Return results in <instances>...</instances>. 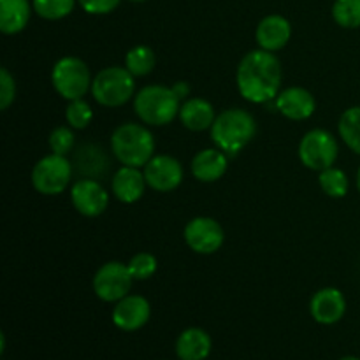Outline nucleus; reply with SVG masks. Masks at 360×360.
I'll return each mask as SVG.
<instances>
[{
	"label": "nucleus",
	"mask_w": 360,
	"mask_h": 360,
	"mask_svg": "<svg viewBox=\"0 0 360 360\" xmlns=\"http://www.w3.org/2000/svg\"><path fill=\"white\" fill-rule=\"evenodd\" d=\"M72 165L65 155L51 153L42 157L32 171V185L42 195H58L69 186Z\"/></svg>",
	"instance_id": "8"
},
{
	"label": "nucleus",
	"mask_w": 360,
	"mask_h": 360,
	"mask_svg": "<svg viewBox=\"0 0 360 360\" xmlns=\"http://www.w3.org/2000/svg\"><path fill=\"white\" fill-rule=\"evenodd\" d=\"M74 4H76V0H34L32 6L39 16L55 21L69 16L74 9Z\"/></svg>",
	"instance_id": "26"
},
{
	"label": "nucleus",
	"mask_w": 360,
	"mask_h": 360,
	"mask_svg": "<svg viewBox=\"0 0 360 360\" xmlns=\"http://www.w3.org/2000/svg\"><path fill=\"white\" fill-rule=\"evenodd\" d=\"M157 56L150 46H136L125 56V67L134 77L148 76L155 69Z\"/></svg>",
	"instance_id": "22"
},
{
	"label": "nucleus",
	"mask_w": 360,
	"mask_h": 360,
	"mask_svg": "<svg viewBox=\"0 0 360 360\" xmlns=\"http://www.w3.org/2000/svg\"><path fill=\"white\" fill-rule=\"evenodd\" d=\"M65 120L72 129H86L94 120V111L84 98L69 101V105L65 109Z\"/></svg>",
	"instance_id": "27"
},
{
	"label": "nucleus",
	"mask_w": 360,
	"mask_h": 360,
	"mask_svg": "<svg viewBox=\"0 0 360 360\" xmlns=\"http://www.w3.org/2000/svg\"><path fill=\"white\" fill-rule=\"evenodd\" d=\"M338 130H340V136L345 141V144L352 151L360 155V105L347 109L341 115Z\"/></svg>",
	"instance_id": "23"
},
{
	"label": "nucleus",
	"mask_w": 360,
	"mask_h": 360,
	"mask_svg": "<svg viewBox=\"0 0 360 360\" xmlns=\"http://www.w3.org/2000/svg\"><path fill=\"white\" fill-rule=\"evenodd\" d=\"M130 269V274H132L134 280H148L155 274L157 271V259L155 255L148 252H141L137 255H134L130 259V262L127 264Z\"/></svg>",
	"instance_id": "28"
},
{
	"label": "nucleus",
	"mask_w": 360,
	"mask_h": 360,
	"mask_svg": "<svg viewBox=\"0 0 360 360\" xmlns=\"http://www.w3.org/2000/svg\"><path fill=\"white\" fill-rule=\"evenodd\" d=\"M341 360H360L359 357H343Z\"/></svg>",
	"instance_id": "34"
},
{
	"label": "nucleus",
	"mask_w": 360,
	"mask_h": 360,
	"mask_svg": "<svg viewBox=\"0 0 360 360\" xmlns=\"http://www.w3.org/2000/svg\"><path fill=\"white\" fill-rule=\"evenodd\" d=\"M143 172L148 186L157 192H171L183 181V165L171 155H155Z\"/></svg>",
	"instance_id": "11"
},
{
	"label": "nucleus",
	"mask_w": 360,
	"mask_h": 360,
	"mask_svg": "<svg viewBox=\"0 0 360 360\" xmlns=\"http://www.w3.org/2000/svg\"><path fill=\"white\" fill-rule=\"evenodd\" d=\"M151 315V306L141 295H127L122 301L116 302L112 309V322L118 329L134 333L146 326Z\"/></svg>",
	"instance_id": "13"
},
{
	"label": "nucleus",
	"mask_w": 360,
	"mask_h": 360,
	"mask_svg": "<svg viewBox=\"0 0 360 360\" xmlns=\"http://www.w3.org/2000/svg\"><path fill=\"white\" fill-rule=\"evenodd\" d=\"M136 91V81L127 67H105L91 81V95L104 108L127 104Z\"/></svg>",
	"instance_id": "5"
},
{
	"label": "nucleus",
	"mask_w": 360,
	"mask_h": 360,
	"mask_svg": "<svg viewBox=\"0 0 360 360\" xmlns=\"http://www.w3.org/2000/svg\"><path fill=\"white\" fill-rule=\"evenodd\" d=\"M28 0H0V30L6 35L18 34L30 20Z\"/></svg>",
	"instance_id": "21"
},
{
	"label": "nucleus",
	"mask_w": 360,
	"mask_h": 360,
	"mask_svg": "<svg viewBox=\"0 0 360 360\" xmlns=\"http://www.w3.org/2000/svg\"><path fill=\"white\" fill-rule=\"evenodd\" d=\"M257 125L253 116L245 109L232 108L214 118L211 139L225 155H236L253 139Z\"/></svg>",
	"instance_id": "2"
},
{
	"label": "nucleus",
	"mask_w": 360,
	"mask_h": 360,
	"mask_svg": "<svg viewBox=\"0 0 360 360\" xmlns=\"http://www.w3.org/2000/svg\"><path fill=\"white\" fill-rule=\"evenodd\" d=\"M16 98V83L6 67L0 69V109L6 111Z\"/></svg>",
	"instance_id": "30"
},
{
	"label": "nucleus",
	"mask_w": 360,
	"mask_h": 360,
	"mask_svg": "<svg viewBox=\"0 0 360 360\" xmlns=\"http://www.w3.org/2000/svg\"><path fill=\"white\" fill-rule=\"evenodd\" d=\"M281 63L266 49H255L241 58L236 74L239 94L253 104H266L280 95Z\"/></svg>",
	"instance_id": "1"
},
{
	"label": "nucleus",
	"mask_w": 360,
	"mask_h": 360,
	"mask_svg": "<svg viewBox=\"0 0 360 360\" xmlns=\"http://www.w3.org/2000/svg\"><path fill=\"white\" fill-rule=\"evenodd\" d=\"M112 155L122 165L144 167L155 157L153 134L139 123H123L111 136Z\"/></svg>",
	"instance_id": "3"
},
{
	"label": "nucleus",
	"mask_w": 360,
	"mask_h": 360,
	"mask_svg": "<svg viewBox=\"0 0 360 360\" xmlns=\"http://www.w3.org/2000/svg\"><path fill=\"white\" fill-rule=\"evenodd\" d=\"M88 14H108L118 7L122 0H77Z\"/></svg>",
	"instance_id": "31"
},
{
	"label": "nucleus",
	"mask_w": 360,
	"mask_h": 360,
	"mask_svg": "<svg viewBox=\"0 0 360 360\" xmlns=\"http://www.w3.org/2000/svg\"><path fill=\"white\" fill-rule=\"evenodd\" d=\"M211 338L199 327H190L179 334L176 341V354L179 360H204L211 354Z\"/></svg>",
	"instance_id": "19"
},
{
	"label": "nucleus",
	"mask_w": 360,
	"mask_h": 360,
	"mask_svg": "<svg viewBox=\"0 0 360 360\" xmlns=\"http://www.w3.org/2000/svg\"><path fill=\"white\" fill-rule=\"evenodd\" d=\"M72 127H56L49 134V148L56 155H67L74 146V134Z\"/></svg>",
	"instance_id": "29"
},
{
	"label": "nucleus",
	"mask_w": 360,
	"mask_h": 360,
	"mask_svg": "<svg viewBox=\"0 0 360 360\" xmlns=\"http://www.w3.org/2000/svg\"><path fill=\"white\" fill-rule=\"evenodd\" d=\"M130 2H146V0H130Z\"/></svg>",
	"instance_id": "35"
},
{
	"label": "nucleus",
	"mask_w": 360,
	"mask_h": 360,
	"mask_svg": "<svg viewBox=\"0 0 360 360\" xmlns=\"http://www.w3.org/2000/svg\"><path fill=\"white\" fill-rule=\"evenodd\" d=\"M70 200L77 213L94 218L104 213L109 206V193L94 179H77L70 188Z\"/></svg>",
	"instance_id": "12"
},
{
	"label": "nucleus",
	"mask_w": 360,
	"mask_h": 360,
	"mask_svg": "<svg viewBox=\"0 0 360 360\" xmlns=\"http://www.w3.org/2000/svg\"><path fill=\"white\" fill-rule=\"evenodd\" d=\"M183 236L186 245L200 255H211L218 252L225 241L224 227L217 220L207 217H197L190 220Z\"/></svg>",
	"instance_id": "10"
},
{
	"label": "nucleus",
	"mask_w": 360,
	"mask_h": 360,
	"mask_svg": "<svg viewBox=\"0 0 360 360\" xmlns=\"http://www.w3.org/2000/svg\"><path fill=\"white\" fill-rule=\"evenodd\" d=\"M181 98L174 94L172 86L162 84H150L141 88L134 98V111L139 116L141 122L153 127H162L171 123L176 116H179Z\"/></svg>",
	"instance_id": "4"
},
{
	"label": "nucleus",
	"mask_w": 360,
	"mask_h": 360,
	"mask_svg": "<svg viewBox=\"0 0 360 360\" xmlns=\"http://www.w3.org/2000/svg\"><path fill=\"white\" fill-rule=\"evenodd\" d=\"M172 90H174V94L178 95L181 101L190 95V86H188V83H186V81H178L176 84H172Z\"/></svg>",
	"instance_id": "32"
},
{
	"label": "nucleus",
	"mask_w": 360,
	"mask_h": 360,
	"mask_svg": "<svg viewBox=\"0 0 360 360\" xmlns=\"http://www.w3.org/2000/svg\"><path fill=\"white\" fill-rule=\"evenodd\" d=\"M276 109L288 120L302 122L315 112L316 101L306 88L292 86L280 91L276 97Z\"/></svg>",
	"instance_id": "15"
},
{
	"label": "nucleus",
	"mask_w": 360,
	"mask_h": 360,
	"mask_svg": "<svg viewBox=\"0 0 360 360\" xmlns=\"http://www.w3.org/2000/svg\"><path fill=\"white\" fill-rule=\"evenodd\" d=\"M132 281L129 266L122 262H108L95 273L94 292L104 302H118L129 295Z\"/></svg>",
	"instance_id": "9"
},
{
	"label": "nucleus",
	"mask_w": 360,
	"mask_h": 360,
	"mask_svg": "<svg viewBox=\"0 0 360 360\" xmlns=\"http://www.w3.org/2000/svg\"><path fill=\"white\" fill-rule=\"evenodd\" d=\"M347 311L345 295L338 288H322L316 292L309 302V313L322 326H333L343 319Z\"/></svg>",
	"instance_id": "14"
},
{
	"label": "nucleus",
	"mask_w": 360,
	"mask_h": 360,
	"mask_svg": "<svg viewBox=\"0 0 360 360\" xmlns=\"http://www.w3.org/2000/svg\"><path fill=\"white\" fill-rule=\"evenodd\" d=\"M340 146L336 137L323 129H313L304 134L299 144V158L311 171H326L336 162Z\"/></svg>",
	"instance_id": "7"
},
{
	"label": "nucleus",
	"mask_w": 360,
	"mask_h": 360,
	"mask_svg": "<svg viewBox=\"0 0 360 360\" xmlns=\"http://www.w3.org/2000/svg\"><path fill=\"white\" fill-rule=\"evenodd\" d=\"M319 183L323 192L333 197V199H343L348 193V188H350L348 176L345 174V171L336 167H329L320 172Z\"/></svg>",
	"instance_id": "24"
},
{
	"label": "nucleus",
	"mask_w": 360,
	"mask_h": 360,
	"mask_svg": "<svg viewBox=\"0 0 360 360\" xmlns=\"http://www.w3.org/2000/svg\"><path fill=\"white\" fill-rule=\"evenodd\" d=\"M146 178L139 167H130L123 165L112 176V193L116 199L123 204H134L143 197L144 186H146Z\"/></svg>",
	"instance_id": "17"
},
{
	"label": "nucleus",
	"mask_w": 360,
	"mask_h": 360,
	"mask_svg": "<svg viewBox=\"0 0 360 360\" xmlns=\"http://www.w3.org/2000/svg\"><path fill=\"white\" fill-rule=\"evenodd\" d=\"M255 37L260 49H266V51L271 53L280 51L281 48L287 46V42L292 37L290 21L287 18L280 16V14L266 16L257 27Z\"/></svg>",
	"instance_id": "16"
},
{
	"label": "nucleus",
	"mask_w": 360,
	"mask_h": 360,
	"mask_svg": "<svg viewBox=\"0 0 360 360\" xmlns=\"http://www.w3.org/2000/svg\"><path fill=\"white\" fill-rule=\"evenodd\" d=\"M227 155L218 148H207L192 158V174L202 183L218 181L227 172Z\"/></svg>",
	"instance_id": "18"
},
{
	"label": "nucleus",
	"mask_w": 360,
	"mask_h": 360,
	"mask_svg": "<svg viewBox=\"0 0 360 360\" xmlns=\"http://www.w3.org/2000/svg\"><path fill=\"white\" fill-rule=\"evenodd\" d=\"M214 118L217 116H214L213 105L206 98H188V101L183 102L181 109H179V120H181V123L188 130H193V132L211 129L214 123Z\"/></svg>",
	"instance_id": "20"
},
{
	"label": "nucleus",
	"mask_w": 360,
	"mask_h": 360,
	"mask_svg": "<svg viewBox=\"0 0 360 360\" xmlns=\"http://www.w3.org/2000/svg\"><path fill=\"white\" fill-rule=\"evenodd\" d=\"M357 188H359V192H360V167H359V172H357Z\"/></svg>",
	"instance_id": "33"
},
{
	"label": "nucleus",
	"mask_w": 360,
	"mask_h": 360,
	"mask_svg": "<svg viewBox=\"0 0 360 360\" xmlns=\"http://www.w3.org/2000/svg\"><path fill=\"white\" fill-rule=\"evenodd\" d=\"M91 76L86 63L76 56H63L51 70V83L65 101H77L91 90Z\"/></svg>",
	"instance_id": "6"
},
{
	"label": "nucleus",
	"mask_w": 360,
	"mask_h": 360,
	"mask_svg": "<svg viewBox=\"0 0 360 360\" xmlns=\"http://www.w3.org/2000/svg\"><path fill=\"white\" fill-rule=\"evenodd\" d=\"M333 18L340 27H360V0H336L333 6Z\"/></svg>",
	"instance_id": "25"
}]
</instances>
